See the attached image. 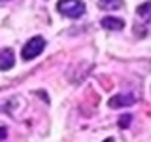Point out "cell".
<instances>
[{"label":"cell","mask_w":151,"mask_h":142,"mask_svg":"<svg viewBox=\"0 0 151 142\" xmlns=\"http://www.w3.org/2000/svg\"><path fill=\"white\" fill-rule=\"evenodd\" d=\"M57 9L59 13H63L64 17H81L85 13V4L81 0H59L57 2Z\"/></svg>","instance_id":"cell-1"},{"label":"cell","mask_w":151,"mask_h":142,"mask_svg":"<svg viewBox=\"0 0 151 142\" xmlns=\"http://www.w3.org/2000/svg\"><path fill=\"white\" fill-rule=\"evenodd\" d=\"M44 47H45V40L42 36H34V38H30V40L23 46L21 57L25 61H32V59H36V57L44 51Z\"/></svg>","instance_id":"cell-2"},{"label":"cell","mask_w":151,"mask_h":142,"mask_svg":"<svg viewBox=\"0 0 151 142\" xmlns=\"http://www.w3.org/2000/svg\"><path fill=\"white\" fill-rule=\"evenodd\" d=\"M136 99L134 95L130 93H121V95H115L113 99H110V108H125V106H130V104H134Z\"/></svg>","instance_id":"cell-3"},{"label":"cell","mask_w":151,"mask_h":142,"mask_svg":"<svg viewBox=\"0 0 151 142\" xmlns=\"http://www.w3.org/2000/svg\"><path fill=\"white\" fill-rule=\"evenodd\" d=\"M15 64V55L12 49H0V70H9Z\"/></svg>","instance_id":"cell-4"},{"label":"cell","mask_w":151,"mask_h":142,"mask_svg":"<svg viewBox=\"0 0 151 142\" xmlns=\"http://www.w3.org/2000/svg\"><path fill=\"white\" fill-rule=\"evenodd\" d=\"M100 23L108 30H121V28L125 27V21L119 19V17H104V19H100Z\"/></svg>","instance_id":"cell-5"},{"label":"cell","mask_w":151,"mask_h":142,"mask_svg":"<svg viewBox=\"0 0 151 142\" xmlns=\"http://www.w3.org/2000/svg\"><path fill=\"white\" fill-rule=\"evenodd\" d=\"M98 8H102V9H119V8H123V0H98Z\"/></svg>","instance_id":"cell-6"},{"label":"cell","mask_w":151,"mask_h":142,"mask_svg":"<svg viewBox=\"0 0 151 142\" xmlns=\"http://www.w3.org/2000/svg\"><path fill=\"white\" fill-rule=\"evenodd\" d=\"M136 13H138L142 19H145V21H151V2L140 4L138 9H136Z\"/></svg>","instance_id":"cell-7"},{"label":"cell","mask_w":151,"mask_h":142,"mask_svg":"<svg viewBox=\"0 0 151 142\" xmlns=\"http://www.w3.org/2000/svg\"><path fill=\"white\" fill-rule=\"evenodd\" d=\"M130 121H132L130 114H125V116H121V117H119V127H121V129H127V127L130 125Z\"/></svg>","instance_id":"cell-8"},{"label":"cell","mask_w":151,"mask_h":142,"mask_svg":"<svg viewBox=\"0 0 151 142\" xmlns=\"http://www.w3.org/2000/svg\"><path fill=\"white\" fill-rule=\"evenodd\" d=\"M6 135H8L6 127H0V140H2V138H6Z\"/></svg>","instance_id":"cell-9"},{"label":"cell","mask_w":151,"mask_h":142,"mask_svg":"<svg viewBox=\"0 0 151 142\" xmlns=\"http://www.w3.org/2000/svg\"><path fill=\"white\" fill-rule=\"evenodd\" d=\"M104 142H115V140H113V138H106V140H104Z\"/></svg>","instance_id":"cell-10"},{"label":"cell","mask_w":151,"mask_h":142,"mask_svg":"<svg viewBox=\"0 0 151 142\" xmlns=\"http://www.w3.org/2000/svg\"><path fill=\"white\" fill-rule=\"evenodd\" d=\"M0 2H6V0H0Z\"/></svg>","instance_id":"cell-11"}]
</instances>
